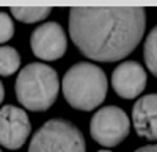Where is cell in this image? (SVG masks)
Returning <instances> with one entry per match:
<instances>
[{
  "label": "cell",
  "mask_w": 157,
  "mask_h": 152,
  "mask_svg": "<svg viewBox=\"0 0 157 152\" xmlns=\"http://www.w3.org/2000/svg\"><path fill=\"white\" fill-rule=\"evenodd\" d=\"M146 28L143 6H72L69 36L80 54L93 61L113 63L130 55Z\"/></svg>",
  "instance_id": "cell-1"
},
{
  "label": "cell",
  "mask_w": 157,
  "mask_h": 152,
  "mask_svg": "<svg viewBox=\"0 0 157 152\" xmlns=\"http://www.w3.org/2000/svg\"><path fill=\"white\" fill-rule=\"evenodd\" d=\"M63 96L66 102L80 111L98 108L107 96V75L99 66L88 61L72 65L63 77Z\"/></svg>",
  "instance_id": "cell-2"
},
{
  "label": "cell",
  "mask_w": 157,
  "mask_h": 152,
  "mask_svg": "<svg viewBox=\"0 0 157 152\" xmlns=\"http://www.w3.org/2000/svg\"><path fill=\"white\" fill-rule=\"evenodd\" d=\"M14 91L17 102L24 108L30 111H46L58 97V74L44 63H30L21 69Z\"/></svg>",
  "instance_id": "cell-3"
},
{
  "label": "cell",
  "mask_w": 157,
  "mask_h": 152,
  "mask_svg": "<svg viewBox=\"0 0 157 152\" xmlns=\"http://www.w3.org/2000/svg\"><path fill=\"white\" fill-rule=\"evenodd\" d=\"M29 152H86L85 136L68 119H49L32 136Z\"/></svg>",
  "instance_id": "cell-4"
},
{
  "label": "cell",
  "mask_w": 157,
  "mask_h": 152,
  "mask_svg": "<svg viewBox=\"0 0 157 152\" xmlns=\"http://www.w3.org/2000/svg\"><path fill=\"white\" fill-rule=\"evenodd\" d=\"M130 132V121L120 107L107 105L98 110L90 121V135L101 146L115 147L124 141Z\"/></svg>",
  "instance_id": "cell-5"
},
{
  "label": "cell",
  "mask_w": 157,
  "mask_h": 152,
  "mask_svg": "<svg viewBox=\"0 0 157 152\" xmlns=\"http://www.w3.org/2000/svg\"><path fill=\"white\" fill-rule=\"evenodd\" d=\"M32 133V124L25 110L16 105L0 108V146L17 150Z\"/></svg>",
  "instance_id": "cell-6"
},
{
  "label": "cell",
  "mask_w": 157,
  "mask_h": 152,
  "mask_svg": "<svg viewBox=\"0 0 157 152\" xmlns=\"http://www.w3.org/2000/svg\"><path fill=\"white\" fill-rule=\"evenodd\" d=\"M30 46L35 57L44 61H54L64 55L68 41L64 30L58 22H46L33 30Z\"/></svg>",
  "instance_id": "cell-7"
},
{
  "label": "cell",
  "mask_w": 157,
  "mask_h": 152,
  "mask_svg": "<svg viewBox=\"0 0 157 152\" xmlns=\"http://www.w3.org/2000/svg\"><path fill=\"white\" fill-rule=\"evenodd\" d=\"M148 75L138 61L129 60L118 65L112 74V86L123 99H135L146 88Z\"/></svg>",
  "instance_id": "cell-8"
},
{
  "label": "cell",
  "mask_w": 157,
  "mask_h": 152,
  "mask_svg": "<svg viewBox=\"0 0 157 152\" xmlns=\"http://www.w3.org/2000/svg\"><path fill=\"white\" fill-rule=\"evenodd\" d=\"M132 124L138 136L157 141V93L143 96L134 104Z\"/></svg>",
  "instance_id": "cell-9"
},
{
  "label": "cell",
  "mask_w": 157,
  "mask_h": 152,
  "mask_svg": "<svg viewBox=\"0 0 157 152\" xmlns=\"http://www.w3.org/2000/svg\"><path fill=\"white\" fill-rule=\"evenodd\" d=\"M52 8L50 6H13L11 14L19 22L25 24H35L39 20H44L47 16H50Z\"/></svg>",
  "instance_id": "cell-10"
},
{
  "label": "cell",
  "mask_w": 157,
  "mask_h": 152,
  "mask_svg": "<svg viewBox=\"0 0 157 152\" xmlns=\"http://www.w3.org/2000/svg\"><path fill=\"white\" fill-rule=\"evenodd\" d=\"M21 66V55L19 52L11 46H2L0 47V75L2 77H10Z\"/></svg>",
  "instance_id": "cell-11"
},
{
  "label": "cell",
  "mask_w": 157,
  "mask_h": 152,
  "mask_svg": "<svg viewBox=\"0 0 157 152\" xmlns=\"http://www.w3.org/2000/svg\"><path fill=\"white\" fill-rule=\"evenodd\" d=\"M143 58H145L146 68L157 79V25L149 32L143 46Z\"/></svg>",
  "instance_id": "cell-12"
},
{
  "label": "cell",
  "mask_w": 157,
  "mask_h": 152,
  "mask_svg": "<svg viewBox=\"0 0 157 152\" xmlns=\"http://www.w3.org/2000/svg\"><path fill=\"white\" fill-rule=\"evenodd\" d=\"M14 35V24L13 17L5 11H0V44L10 41Z\"/></svg>",
  "instance_id": "cell-13"
},
{
  "label": "cell",
  "mask_w": 157,
  "mask_h": 152,
  "mask_svg": "<svg viewBox=\"0 0 157 152\" xmlns=\"http://www.w3.org/2000/svg\"><path fill=\"white\" fill-rule=\"evenodd\" d=\"M134 152H157V144H146V146H141Z\"/></svg>",
  "instance_id": "cell-14"
},
{
  "label": "cell",
  "mask_w": 157,
  "mask_h": 152,
  "mask_svg": "<svg viewBox=\"0 0 157 152\" xmlns=\"http://www.w3.org/2000/svg\"><path fill=\"white\" fill-rule=\"evenodd\" d=\"M3 99H5V88H3L2 80H0V104L3 102Z\"/></svg>",
  "instance_id": "cell-15"
},
{
  "label": "cell",
  "mask_w": 157,
  "mask_h": 152,
  "mask_svg": "<svg viewBox=\"0 0 157 152\" xmlns=\"http://www.w3.org/2000/svg\"><path fill=\"white\" fill-rule=\"evenodd\" d=\"M98 152H112V150H107V149H105V150H98Z\"/></svg>",
  "instance_id": "cell-16"
},
{
  "label": "cell",
  "mask_w": 157,
  "mask_h": 152,
  "mask_svg": "<svg viewBox=\"0 0 157 152\" xmlns=\"http://www.w3.org/2000/svg\"><path fill=\"white\" fill-rule=\"evenodd\" d=\"M0 152H2V149H0Z\"/></svg>",
  "instance_id": "cell-17"
}]
</instances>
